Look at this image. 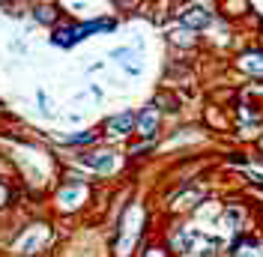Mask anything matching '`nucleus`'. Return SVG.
Instances as JSON below:
<instances>
[{
    "label": "nucleus",
    "instance_id": "6",
    "mask_svg": "<svg viewBox=\"0 0 263 257\" xmlns=\"http://www.w3.org/2000/svg\"><path fill=\"white\" fill-rule=\"evenodd\" d=\"M84 164H90L96 171H114L117 156L114 153H90V156H84Z\"/></svg>",
    "mask_w": 263,
    "mask_h": 257
},
{
    "label": "nucleus",
    "instance_id": "1",
    "mask_svg": "<svg viewBox=\"0 0 263 257\" xmlns=\"http://www.w3.org/2000/svg\"><path fill=\"white\" fill-rule=\"evenodd\" d=\"M114 24L111 21H93V24H81V27H69V30H57L54 33V42L57 45H75L78 39H84L87 33L93 30H111Z\"/></svg>",
    "mask_w": 263,
    "mask_h": 257
},
{
    "label": "nucleus",
    "instance_id": "5",
    "mask_svg": "<svg viewBox=\"0 0 263 257\" xmlns=\"http://www.w3.org/2000/svg\"><path fill=\"white\" fill-rule=\"evenodd\" d=\"M135 120H138V114L123 111V114H117V117H111V120L105 123V128H108L111 135H126V132L135 128Z\"/></svg>",
    "mask_w": 263,
    "mask_h": 257
},
{
    "label": "nucleus",
    "instance_id": "4",
    "mask_svg": "<svg viewBox=\"0 0 263 257\" xmlns=\"http://www.w3.org/2000/svg\"><path fill=\"white\" fill-rule=\"evenodd\" d=\"M239 72H246L251 78H263V51H246L239 54Z\"/></svg>",
    "mask_w": 263,
    "mask_h": 257
},
{
    "label": "nucleus",
    "instance_id": "8",
    "mask_svg": "<svg viewBox=\"0 0 263 257\" xmlns=\"http://www.w3.org/2000/svg\"><path fill=\"white\" fill-rule=\"evenodd\" d=\"M36 21H42V24H54V21H57V6H51V3L36 6Z\"/></svg>",
    "mask_w": 263,
    "mask_h": 257
},
{
    "label": "nucleus",
    "instance_id": "11",
    "mask_svg": "<svg viewBox=\"0 0 263 257\" xmlns=\"http://www.w3.org/2000/svg\"><path fill=\"white\" fill-rule=\"evenodd\" d=\"M147 257H164V254H162V251H149Z\"/></svg>",
    "mask_w": 263,
    "mask_h": 257
},
{
    "label": "nucleus",
    "instance_id": "10",
    "mask_svg": "<svg viewBox=\"0 0 263 257\" xmlns=\"http://www.w3.org/2000/svg\"><path fill=\"white\" fill-rule=\"evenodd\" d=\"M69 144H93L96 141V132H81V135H72V138H66Z\"/></svg>",
    "mask_w": 263,
    "mask_h": 257
},
{
    "label": "nucleus",
    "instance_id": "3",
    "mask_svg": "<svg viewBox=\"0 0 263 257\" xmlns=\"http://www.w3.org/2000/svg\"><path fill=\"white\" fill-rule=\"evenodd\" d=\"M135 126H138V132H141L144 138H153V135L159 132V108H156V105H149V108H144V111L138 114Z\"/></svg>",
    "mask_w": 263,
    "mask_h": 257
},
{
    "label": "nucleus",
    "instance_id": "2",
    "mask_svg": "<svg viewBox=\"0 0 263 257\" xmlns=\"http://www.w3.org/2000/svg\"><path fill=\"white\" fill-rule=\"evenodd\" d=\"M180 21H182V27L185 30H200V27H206L210 21H213V12H206V6H189L185 12L180 15Z\"/></svg>",
    "mask_w": 263,
    "mask_h": 257
},
{
    "label": "nucleus",
    "instance_id": "7",
    "mask_svg": "<svg viewBox=\"0 0 263 257\" xmlns=\"http://www.w3.org/2000/svg\"><path fill=\"white\" fill-rule=\"evenodd\" d=\"M233 257H263V242H260V240H251V236H246L242 242H236V248H233Z\"/></svg>",
    "mask_w": 263,
    "mask_h": 257
},
{
    "label": "nucleus",
    "instance_id": "9",
    "mask_svg": "<svg viewBox=\"0 0 263 257\" xmlns=\"http://www.w3.org/2000/svg\"><path fill=\"white\" fill-rule=\"evenodd\" d=\"M171 39H174L177 45H195V42H197V33H195V30H185V27H182V30L171 33Z\"/></svg>",
    "mask_w": 263,
    "mask_h": 257
}]
</instances>
